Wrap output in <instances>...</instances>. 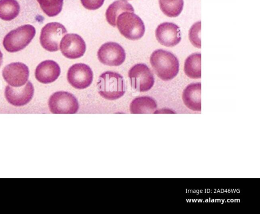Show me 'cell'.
<instances>
[{
	"label": "cell",
	"mask_w": 260,
	"mask_h": 214,
	"mask_svg": "<svg viewBox=\"0 0 260 214\" xmlns=\"http://www.w3.org/2000/svg\"><path fill=\"white\" fill-rule=\"evenodd\" d=\"M157 108L155 101L147 96L135 98L130 104L132 114H151L154 113Z\"/></svg>",
	"instance_id": "17"
},
{
	"label": "cell",
	"mask_w": 260,
	"mask_h": 214,
	"mask_svg": "<svg viewBox=\"0 0 260 214\" xmlns=\"http://www.w3.org/2000/svg\"><path fill=\"white\" fill-rule=\"evenodd\" d=\"M82 6L86 9L95 10L100 8L105 0H80Z\"/></svg>",
	"instance_id": "23"
},
{
	"label": "cell",
	"mask_w": 260,
	"mask_h": 214,
	"mask_svg": "<svg viewBox=\"0 0 260 214\" xmlns=\"http://www.w3.org/2000/svg\"><path fill=\"white\" fill-rule=\"evenodd\" d=\"M4 80L10 86L19 87L23 86L29 77L28 67L21 62H13L6 65L2 72Z\"/></svg>",
	"instance_id": "11"
},
{
	"label": "cell",
	"mask_w": 260,
	"mask_h": 214,
	"mask_svg": "<svg viewBox=\"0 0 260 214\" xmlns=\"http://www.w3.org/2000/svg\"><path fill=\"white\" fill-rule=\"evenodd\" d=\"M67 79L70 85L78 89H83L90 85L93 73L90 67L84 63H76L71 66L67 73Z\"/></svg>",
	"instance_id": "9"
},
{
	"label": "cell",
	"mask_w": 260,
	"mask_h": 214,
	"mask_svg": "<svg viewBox=\"0 0 260 214\" xmlns=\"http://www.w3.org/2000/svg\"><path fill=\"white\" fill-rule=\"evenodd\" d=\"M34 93V86L30 81H28L25 85L19 87L7 86L5 95L10 104L16 106H21L27 104L31 100Z\"/></svg>",
	"instance_id": "12"
},
{
	"label": "cell",
	"mask_w": 260,
	"mask_h": 214,
	"mask_svg": "<svg viewBox=\"0 0 260 214\" xmlns=\"http://www.w3.org/2000/svg\"><path fill=\"white\" fill-rule=\"evenodd\" d=\"M36 34L35 28L31 25H21L8 32L4 37L3 44L9 52H18L25 48Z\"/></svg>",
	"instance_id": "3"
},
{
	"label": "cell",
	"mask_w": 260,
	"mask_h": 214,
	"mask_svg": "<svg viewBox=\"0 0 260 214\" xmlns=\"http://www.w3.org/2000/svg\"><path fill=\"white\" fill-rule=\"evenodd\" d=\"M99 61L109 66H119L125 60L124 49L118 43L109 42L102 45L97 53Z\"/></svg>",
	"instance_id": "8"
},
{
	"label": "cell",
	"mask_w": 260,
	"mask_h": 214,
	"mask_svg": "<svg viewBox=\"0 0 260 214\" xmlns=\"http://www.w3.org/2000/svg\"><path fill=\"white\" fill-rule=\"evenodd\" d=\"M60 68L54 61L47 60L41 62L36 67L35 77L40 82L49 84L55 81L59 76Z\"/></svg>",
	"instance_id": "14"
},
{
	"label": "cell",
	"mask_w": 260,
	"mask_h": 214,
	"mask_svg": "<svg viewBox=\"0 0 260 214\" xmlns=\"http://www.w3.org/2000/svg\"><path fill=\"white\" fill-rule=\"evenodd\" d=\"M132 87L139 92H146L153 86L154 78L151 70L144 63L134 65L128 72Z\"/></svg>",
	"instance_id": "7"
},
{
	"label": "cell",
	"mask_w": 260,
	"mask_h": 214,
	"mask_svg": "<svg viewBox=\"0 0 260 214\" xmlns=\"http://www.w3.org/2000/svg\"><path fill=\"white\" fill-rule=\"evenodd\" d=\"M159 7L162 13L169 17H176L181 13L183 0H159Z\"/></svg>",
	"instance_id": "20"
},
{
	"label": "cell",
	"mask_w": 260,
	"mask_h": 214,
	"mask_svg": "<svg viewBox=\"0 0 260 214\" xmlns=\"http://www.w3.org/2000/svg\"><path fill=\"white\" fill-rule=\"evenodd\" d=\"M150 62L156 75L164 81L172 80L179 72V60L169 51L155 50L150 56Z\"/></svg>",
	"instance_id": "1"
},
{
	"label": "cell",
	"mask_w": 260,
	"mask_h": 214,
	"mask_svg": "<svg viewBox=\"0 0 260 214\" xmlns=\"http://www.w3.org/2000/svg\"><path fill=\"white\" fill-rule=\"evenodd\" d=\"M201 22L198 21L194 23L189 30L188 37L192 45L197 48H201Z\"/></svg>",
	"instance_id": "22"
},
{
	"label": "cell",
	"mask_w": 260,
	"mask_h": 214,
	"mask_svg": "<svg viewBox=\"0 0 260 214\" xmlns=\"http://www.w3.org/2000/svg\"><path fill=\"white\" fill-rule=\"evenodd\" d=\"M116 26L120 33L130 40L141 39L145 31L143 21L134 12L121 13L117 18Z\"/></svg>",
	"instance_id": "4"
},
{
	"label": "cell",
	"mask_w": 260,
	"mask_h": 214,
	"mask_svg": "<svg viewBox=\"0 0 260 214\" xmlns=\"http://www.w3.org/2000/svg\"><path fill=\"white\" fill-rule=\"evenodd\" d=\"M124 12H134L133 6L126 0H117L112 3L106 12L107 22L113 27L116 26L118 16Z\"/></svg>",
	"instance_id": "16"
},
{
	"label": "cell",
	"mask_w": 260,
	"mask_h": 214,
	"mask_svg": "<svg viewBox=\"0 0 260 214\" xmlns=\"http://www.w3.org/2000/svg\"><path fill=\"white\" fill-rule=\"evenodd\" d=\"M99 94L108 100H115L125 92L126 85L123 77L117 73L107 71L99 77L97 83Z\"/></svg>",
	"instance_id": "2"
},
{
	"label": "cell",
	"mask_w": 260,
	"mask_h": 214,
	"mask_svg": "<svg viewBox=\"0 0 260 214\" xmlns=\"http://www.w3.org/2000/svg\"><path fill=\"white\" fill-rule=\"evenodd\" d=\"M201 83H191L187 85L182 93L184 103L193 111H201Z\"/></svg>",
	"instance_id": "15"
},
{
	"label": "cell",
	"mask_w": 260,
	"mask_h": 214,
	"mask_svg": "<svg viewBox=\"0 0 260 214\" xmlns=\"http://www.w3.org/2000/svg\"><path fill=\"white\" fill-rule=\"evenodd\" d=\"M184 70L185 75L191 79L201 78V54L194 53L186 59Z\"/></svg>",
	"instance_id": "18"
},
{
	"label": "cell",
	"mask_w": 260,
	"mask_h": 214,
	"mask_svg": "<svg viewBox=\"0 0 260 214\" xmlns=\"http://www.w3.org/2000/svg\"><path fill=\"white\" fill-rule=\"evenodd\" d=\"M43 12L49 17H54L62 10L63 0H37Z\"/></svg>",
	"instance_id": "21"
},
{
	"label": "cell",
	"mask_w": 260,
	"mask_h": 214,
	"mask_svg": "<svg viewBox=\"0 0 260 214\" xmlns=\"http://www.w3.org/2000/svg\"><path fill=\"white\" fill-rule=\"evenodd\" d=\"M20 7L16 0H0V19L11 21L19 14Z\"/></svg>",
	"instance_id": "19"
},
{
	"label": "cell",
	"mask_w": 260,
	"mask_h": 214,
	"mask_svg": "<svg viewBox=\"0 0 260 214\" xmlns=\"http://www.w3.org/2000/svg\"><path fill=\"white\" fill-rule=\"evenodd\" d=\"M48 106L53 114H75L79 109V103L75 96L63 91L56 92L50 96Z\"/></svg>",
	"instance_id": "6"
},
{
	"label": "cell",
	"mask_w": 260,
	"mask_h": 214,
	"mask_svg": "<svg viewBox=\"0 0 260 214\" xmlns=\"http://www.w3.org/2000/svg\"><path fill=\"white\" fill-rule=\"evenodd\" d=\"M67 33L65 27L58 22H50L46 24L41 30L40 42L42 47L49 52L59 49V42Z\"/></svg>",
	"instance_id": "5"
},
{
	"label": "cell",
	"mask_w": 260,
	"mask_h": 214,
	"mask_svg": "<svg viewBox=\"0 0 260 214\" xmlns=\"http://www.w3.org/2000/svg\"><path fill=\"white\" fill-rule=\"evenodd\" d=\"M86 44L81 36L68 33L60 41V50L63 56L69 59H76L83 56Z\"/></svg>",
	"instance_id": "10"
},
{
	"label": "cell",
	"mask_w": 260,
	"mask_h": 214,
	"mask_svg": "<svg viewBox=\"0 0 260 214\" xmlns=\"http://www.w3.org/2000/svg\"><path fill=\"white\" fill-rule=\"evenodd\" d=\"M2 62H3V54L1 52V51L0 50V66L2 65Z\"/></svg>",
	"instance_id": "24"
},
{
	"label": "cell",
	"mask_w": 260,
	"mask_h": 214,
	"mask_svg": "<svg viewBox=\"0 0 260 214\" xmlns=\"http://www.w3.org/2000/svg\"><path fill=\"white\" fill-rule=\"evenodd\" d=\"M156 40L161 45L166 47H174L181 40V33L179 27L172 22L160 24L155 30Z\"/></svg>",
	"instance_id": "13"
}]
</instances>
